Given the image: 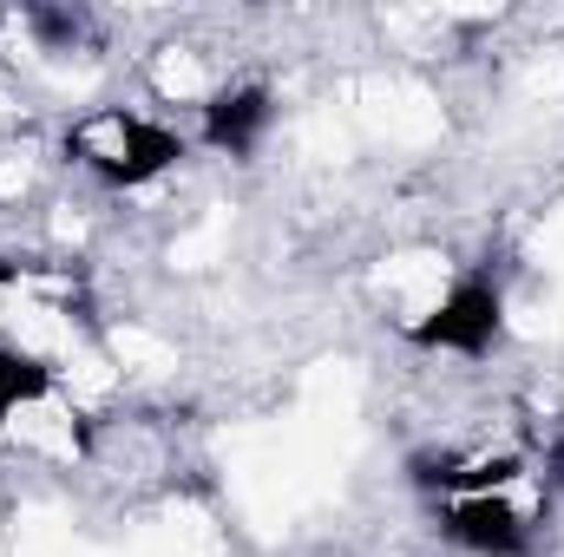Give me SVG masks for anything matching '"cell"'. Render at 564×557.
Returning <instances> with one entry per match:
<instances>
[{"instance_id": "5", "label": "cell", "mask_w": 564, "mask_h": 557, "mask_svg": "<svg viewBox=\"0 0 564 557\" xmlns=\"http://www.w3.org/2000/svg\"><path fill=\"white\" fill-rule=\"evenodd\" d=\"M276 119V92L270 86H237V92H217L204 106V144L224 151V157H250L263 132Z\"/></svg>"}, {"instance_id": "1", "label": "cell", "mask_w": 564, "mask_h": 557, "mask_svg": "<svg viewBox=\"0 0 564 557\" xmlns=\"http://www.w3.org/2000/svg\"><path fill=\"white\" fill-rule=\"evenodd\" d=\"M66 151L112 190H139L151 177H164L177 157H184V139L158 119H139V112H93L66 132Z\"/></svg>"}, {"instance_id": "8", "label": "cell", "mask_w": 564, "mask_h": 557, "mask_svg": "<svg viewBox=\"0 0 564 557\" xmlns=\"http://www.w3.org/2000/svg\"><path fill=\"white\" fill-rule=\"evenodd\" d=\"M20 276H26V263H13V256H0V288H13Z\"/></svg>"}, {"instance_id": "7", "label": "cell", "mask_w": 564, "mask_h": 557, "mask_svg": "<svg viewBox=\"0 0 564 557\" xmlns=\"http://www.w3.org/2000/svg\"><path fill=\"white\" fill-rule=\"evenodd\" d=\"M545 466H552V485L564 492V439H552V452H545Z\"/></svg>"}, {"instance_id": "3", "label": "cell", "mask_w": 564, "mask_h": 557, "mask_svg": "<svg viewBox=\"0 0 564 557\" xmlns=\"http://www.w3.org/2000/svg\"><path fill=\"white\" fill-rule=\"evenodd\" d=\"M433 532L453 551L473 557H532V525L506 492H479V499H440L433 505Z\"/></svg>"}, {"instance_id": "6", "label": "cell", "mask_w": 564, "mask_h": 557, "mask_svg": "<svg viewBox=\"0 0 564 557\" xmlns=\"http://www.w3.org/2000/svg\"><path fill=\"white\" fill-rule=\"evenodd\" d=\"M40 401H53V368L26 348H0V419Z\"/></svg>"}, {"instance_id": "4", "label": "cell", "mask_w": 564, "mask_h": 557, "mask_svg": "<svg viewBox=\"0 0 564 557\" xmlns=\"http://www.w3.org/2000/svg\"><path fill=\"white\" fill-rule=\"evenodd\" d=\"M525 472L519 452H453V446H421L408 452V479L426 499H479V492H506Z\"/></svg>"}, {"instance_id": "2", "label": "cell", "mask_w": 564, "mask_h": 557, "mask_svg": "<svg viewBox=\"0 0 564 557\" xmlns=\"http://www.w3.org/2000/svg\"><path fill=\"white\" fill-rule=\"evenodd\" d=\"M499 335H506V295H499V282L486 276V270L459 276L440 295L433 315L408 321L414 348H426V354H466V361H486L499 348Z\"/></svg>"}]
</instances>
